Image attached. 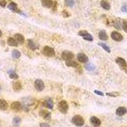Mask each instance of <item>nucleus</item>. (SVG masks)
<instances>
[{
  "mask_svg": "<svg viewBox=\"0 0 127 127\" xmlns=\"http://www.w3.org/2000/svg\"><path fill=\"white\" fill-rule=\"evenodd\" d=\"M72 123L76 127H81L85 124V120L81 116L76 115L72 118Z\"/></svg>",
  "mask_w": 127,
  "mask_h": 127,
  "instance_id": "obj_1",
  "label": "nucleus"
},
{
  "mask_svg": "<svg viewBox=\"0 0 127 127\" xmlns=\"http://www.w3.org/2000/svg\"><path fill=\"white\" fill-rule=\"evenodd\" d=\"M116 62L120 69L127 74V63L125 60L122 57H117L116 59Z\"/></svg>",
  "mask_w": 127,
  "mask_h": 127,
  "instance_id": "obj_2",
  "label": "nucleus"
},
{
  "mask_svg": "<svg viewBox=\"0 0 127 127\" xmlns=\"http://www.w3.org/2000/svg\"><path fill=\"white\" fill-rule=\"evenodd\" d=\"M42 53L45 56L48 57H54L55 54V50H54V48L50 47L48 46H46L43 48V50H42Z\"/></svg>",
  "mask_w": 127,
  "mask_h": 127,
  "instance_id": "obj_3",
  "label": "nucleus"
},
{
  "mask_svg": "<svg viewBox=\"0 0 127 127\" xmlns=\"http://www.w3.org/2000/svg\"><path fill=\"white\" fill-rule=\"evenodd\" d=\"M58 108L59 109L61 113L63 114H66L69 109V105L65 100H61L59 103Z\"/></svg>",
  "mask_w": 127,
  "mask_h": 127,
  "instance_id": "obj_4",
  "label": "nucleus"
},
{
  "mask_svg": "<svg viewBox=\"0 0 127 127\" xmlns=\"http://www.w3.org/2000/svg\"><path fill=\"white\" fill-rule=\"evenodd\" d=\"M78 34L79 36H81L85 40L88 41H92L93 37L88 31L85 30H81L78 32Z\"/></svg>",
  "mask_w": 127,
  "mask_h": 127,
  "instance_id": "obj_5",
  "label": "nucleus"
},
{
  "mask_svg": "<svg viewBox=\"0 0 127 127\" xmlns=\"http://www.w3.org/2000/svg\"><path fill=\"white\" fill-rule=\"evenodd\" d=\"M8 8L9 10H12V12L24 15V14L22 13V12H21V10L19 9V8L17 6V4H16L15 3H14V2H10V4H8Z\"/></svg>",
  "mask_w": 127,
  "mask_h": 127,
  "instance_id": "obj_6",
  "label": "nucleus"
},
{
  "mask_svg": "<svg viewBox=\"0 0 127 127\" xmlns=\"http://www.w3.org/2000/svg\"><path fill=\"white\" fill-rule=\"evenodd\" d=\"M34 87L37 91L41 92L45 89V84L42 80L38 79L35 81Z\"/></svg>",
  "mask_w": 127,
  "mask_h": 127,
  "instance_id": "obj_7",
  "label": "nucleus"
},
{
  "mask_svg": "<svg viewBox=\"0 0 127 127\" xmlns=\"http://www.w3.org/2000/svg\"><path fill=\"white\" fill-rule=\"evenodd\" d=\"M62 57L65 61H71L74 58V54L70 51H64L62 53Z\"/></svg>",
  "mask_w": 127,
  "mask_h": 127,
  "instance_id": "obj_8",
  "label": "nucleus"
},
{
  "mask_svg": "<svg viewBox=\"0 0 127 127\" xmlns=\"http://www.w3.org/2000/svg\"><path fill=\"white\" fill-rule=\"evenodd\" d=\"M40 117L43 118L45 120H50L51 118V113L46 110H41L39 112Z\"/></svg>",
  "mask_w": 127,
  "mask_h": 127,
  "instance_id": "obj_9",
  "label": "nucleus"
},
{
  "mask_svg": "<svg viewBox=\"0 0 127 127\" xmlns=\"http://www.w3.org/2000/svg\"><path fill=\"white\" fill-rule=\"evenodd\" d=\"M111 38L113 40L116 41H121L123 39V36L120 33H119L118 32L116 31H113L111 33Z\"/></svg>",
  "mask_w": 127,
  "mask_h": 127,
  "instance_id": "obj_10",
  "label": "nucleus"
},
{
  "mask_svg": "<svg viewBox=\"0 0 127 127\" xmlns=\"http://www.w3.org/2000/svg\"><path fill=\"white\" fill-rule=\"evenodd\" d=\"M11 108L15 112H19L22 109V105L20 102H13L11 104Z\"/></svg>",
  "mask_w": 127,
  "mask_h": 127,
  "instance_id": "obj_11",
  "label": "nucleus"
},
{
  "mask_svg": "<svg viewBox=\"0 0 127 127\" xmlns=\"http://www.w3.org/2000/svg\"><path fill=\"white\" fill-rule=\"evenodd\" d=\"M77 59L81 63H87L88 61V57L83 53H79L77 55Z\"/></svg>",
  "mask_w": 127,
  "mask_h": 127,
  "instance_id": "obj_12",
  "label": "nucleus"
},
{
  "mask_svg": "<svg viewBox=\"0 0 127 127\" xmlns=\"http://www.w3.org/2000/svg\"><path fill=\"white\" fill-rule=\"evenodd\" d=\"M41 2L42 6L45 8H52L54 3L53 0H41Z\"/></svg>",
  "mask_w": 127,
  "mask_h": 127,
  "instance_id": "obj_13",
  "label": "nucleus"
},
{
  "mask_svg": "<svg viewBox=\"0 0 127 127\" xmlns=\"http://www.w3.org/2000/svg\"><path fill=\"white\" fill-rule=\"evenodd\" d=\"M90 121L91 124L93 126H94V127H99V126L101 125V121H100V120L98 118H97V117H95V116H92V117L90 118Z\"/></svg>",
  "mask_w": 127,
  "mask_h": 127,
  "instance_id": "obj_14",
  "label": "nucleus"
},
{
  "mask_svg": "<svg viewBox=\"0 0 127 127\" xmlns=\"http://www.w3.org/2000/svg\"><path fill=\"white\" fill-rule=\"evenodd\" d=\"M14 38L15 40L18 42V43H20V45L24 43L25 42V38L24 36L21 34L17 33L14 35Z\"/></svg>",
  "mask_w": 127,
  "mask_h": 127,
  "instance_id": "obj_15",
  "label": "nucleus"
},
{
  "mask_svg": "<svg viewBox=\"0 0 127 127\" xmlns=\"http://www.w3.org/2000/svg\"><path fill=\"white\" fill-rule=\"evenodd\" d=\"M98 38L102 41H107L108 39V35L105 30L100 31L98 32Z\"/></svg>",
  "mask_w": 127,
  "mask_h": 127,
  "instance_id": "obj_16",
  "label": "nucleus"
},
{
  "mask_svg": "<svg viewBox=\"0 0 127 127\" xmlns=\"http://www.w3.org/2000/svg\"><path fill=\"white\" fill-rule=\"evenodd\" d=\"M116 113L118 116H123L127 113V109L124 107H120L116 109Z\"/></svg>",
  "mask_w": 127,
  "mask_h": 127,
  "instance_id": "obj_17",
  "label": "nucleus"
},
{
  "mask_svg": "<svg viewBox=\"0 0 127 127\" xmlns=\"http://www.w3.org/2000/svg\"><path fill=\"white\" fill-rule=\"evenodd\" d=\"M43 105L45 107L50 109H52L54 108V102L51 98H48V99L46 100L43 102Z\"/></svg>",
  "mask_w": 127,
  "mask_h": 127,
  "instance_id": "obj_18",
  "label": "nucleus"
},
{
  "mask_svg": "<svg viewBox=\"0 0 127 127\" xmlns=\"http://www.w3.org/2000/svg\"><path fill=\"white\" fill-rule=\"evenodd\" d=\"M28 46L29 48V49L32 51L36 50L38 48V46L36 45V43L32 39H28Z\"/></svg>",
  "mask_w": 127,
  "mask_h": 127,
  "instance_id": "obj_19",
  "label": "nucleus"
},
{
  "mask_svg": "<svg viewBox=\"0 0 127 127\" xmlns=\"http://www.w3.org/2000/svg\"><path fill=\"white\" fill-rule=\"evenodd\" d=\"M8 104L7 102L4 100H0V110L1 111H6L8 109Z\"/></svg>",
  "mask_w": 127,
  "mask_h": 127,
  "instance_id": "obj_20",
  "label": "nucleus"
},
{
  "mask_svg": "<svg viewBox=\"0 0 127 127\" xmlns=\"http://www.w3.org/2000/svg\"><path fill=\"white\" fill-rule=\"evenodd\" d=\"M100 6L103 9L105 10H109L111 8V5L108 1H105V0H102L100 1Z\"/></svg>",
  "mask_w": 127,
  "mask_h": 127,
  "instance_id": "obj_21",
  "label": "nucleus"
},
{
  "mask_svg": "<svg viewBox=\"0 0 127 127\" xmlns=\"http://www.w3.org/2000/svg\"><path fill=\"white\" fill-rule=\"evenodd\" d=\"M65 65L67 67H74L76 68L78 67V62H76V61H74L71 60V61H65Z\"/></svg>",
  "mask_w": 127,
  "mask_h": 127,
  "instance_id": "obj_22",
  "label": "nucleus"
},
{
  "mask_svg": "<svg viewBox=\"0 0 127 127\" xmlns=\"http://www.w3.org/2000/svg\"><path fill=\"white\" fill-rule=\"evenodd\" d=\"M7 43L9 46H18V42L15 40V38H8L7 40Z\"/></svg>",
  "mask_w": 127,
  "mask_h": 127,
  "instance_id": "obj_23",
  "label": "nucleus"
},
{
  "mask_svg": "<svg viewBox=\"0 0 127 127\" xmlns=\"http://www.w3.org/2000/svg\"><path fill=\"white\" fill-rule=\"evenodd\" d=\"M22 83L20 81H17V82L13 83V88L14 90V91L15 92H19L20 91V90L22 89Z\"/></svg>",
  "mask_w": 127,
  "mask_h": 127,
  "instance_id": "obj_24",
  "label": "nucleus"
},
{
  "mask_svg": "<svg viewBox=\"0 0 127 127\" xmlns=\"http://www.w3.org/2000/svg\"><path fill=\"white\" fill-rule=\"evenodd\" d=\"M98 45H99V46H101L103 49H104V50L105 51V52H107L108 54H110V53H111V49H110V47L109 46H107L106 44L103 43H100V42H99V43H98Z\"/></svg>",
  "mask_w": 127,
  "mask_h": 127,
  "instance_id": "obj_25",
  "label": "nucleus"
},
{
  "mask_svg": "<svg viewBox=\"0 0 127 127\" xmlns=\"http://www.w3.org/2000/svg\"><path fill=\"white\" fill-rule=\"evenodd\" d=\"M21 123V118L19 117H15L13 119L12 124L14 127H19V125Z\"/></svg>",
  "mask_w": 127,
  "mask_h": 127,
  "instance_id": "obj_26",
  "label": "nucleus"
},
{
  "mask_svg": "<svg viewBox=\"0 0 127 127\" xmlns=\"http://www.w3.org/2000/svg\"><path fill=\"white\" fill-rule=\"evenodd\" d=\"M20 55H21L20 52L17 50H13L12 52V56L14 59H19L20 57Z\"/></svg>",
  "mask_w": 127,
  "mask_h": 127,
  "instance_id": "obj_27",
  "label": "nucleus"
},
{
  "mask_svg": "<svg viewBox=\"0 0 127 127\" xmlns=\"http://www.w3.org/2000/svg\"><path fill=\"white\" fill-rule=\"evenodd\" d=\"M85 68L88 70V71H92L95 69V66L93 64L88 63V64H87L85 65Z\"/></svg>",
  "mask_w": 127,
  "mask_h": 127,
  "instance_id": "obj_28",
  "label": "nucleus"
},
{
  "mask_svg": "<svg viewBox=\"0 0 127 127\" xmlns=\"http://www.w3.org/2000/svg\"><path fill=\"white\" fill-rule=\"evenodd\" d=\"M74 0H65V4L69 7H72L74 5Z\"/></svg>",
  "mask_w": 127,
  "mask_h": 127,
  "instance_id": "obj_29",
  "label": "nucleus"
},
{
  "mask_svg": "<svg viewBox=\"0 0 127 127\" xmlns=\"http://www.w3.org/2000/svg\"><path fill=\"white\" fill-rule=\"evenodd\" d=\"M105 94H106V95H107V96H109V97H117L120 95V93L117 92L106 93Z\"/></svg>",
  "mask_w": 127,
  "mask_h": 127,
  "instance_id": "obj_30",
  "label": "nucleus"
},
{
  "mask_svg": "<svg viewBox=\"0 0 127 127\" xmlns=\"http://www.w3.org/2000/svg\"><path fill=\"white\" fill-rule=\"evenodd\" d=\"M9 77H10V78H11L12 79H17L19 78L18 74L15 72H14V71H12V72L9 74Z\"/></svg>",
  "mask_w": 127,
  "mask_h": 127,
  "instance_id": "obj_31",
  "label": "nucleus"
},
{
  "mask_svg": "<svg viewBox=\"0 0 127 127\" xmlns=\"http://www.w3.org/2000/svg\"><path fill=\"white\" fill-rule=\"evenodd\" d=\"M122 24H123V22L122 23L120 22V20H117V21H116V22L114 23V27H115L116 29H121V27H122Z\"/></svg>",
  "mask_w": 127,
  "mask_h": 127,
  "instance_id": "obj_32",
  "label": "nucleus"
},
{
  "mask_svg": "<svg viewBox=\"0 0 127 127\" xmlns=\"http://www.w3.org/2000/svg\"><path fill=\"white\" fill-rule=\"evenodd\" d=\"M122 28L123 29L124 31L127 33V21H125V20H123Z\"/></svg>",
  "mask_w": 127,
  "mask_h": 127,
  "instance_id": "obj_33",
  "label": "nucleus"
},
{
  "mask_svg": "<svg viewBox=\"0 0 127 127\" xmlns=\"http://www.w3.org/2000/svg\"><path fill=\"white\" fill-rule=\"evenodd\" d=\"M62 15H63V16H64V17H65V18L69 17H70V15H71L69 13V12H67L66 10H63V12H62Z\"/></svg>",
  "mask_w": 127,
  "mask_h": 127,
  "instance_id": "obj_34",
  "label": "nucleus"
},
{
  "mask_svg": "<svg viewBox=\"0 0 127 127\" xmlns=\"http://www.w3.org/2000/svg\"><path fill=\"white\" fill-rule=\"evenodd\" d=\"M6 5V1L5 0H0V6L5 7Z\"/></svg>",
  "mask_w": 127,
  "mask_h": 127,
  "instance_id": "obj_35",
  "label": "nucleus"
},
{
  "mask_svg": "<svg viewBox=\"0 0 127 127\" xmlns=\"http://www.w3.org/2000/svg\"><path fill=\"white\" fill-rule=\"evenodd\" d=\"M121 10L123 12L127 13V4H124V5H123L122 7H121Z\"/></svg>",
  "mask_w": 127,
  "mask_h": 127,
  "instance_id": "obj_36",
  "label": "nucleus"
},
{
  "mask_svg": "<svg viewBox=\"0 0 127 127\" xmlns=\"http://www.w3.org/2000/svg\"><path fill=\"white\" fill-rule=\"evenodd\" d=\"M94 92H95V94H97V95H100V96H104V94H103L102 92L99 91V90H95L94 91Z\"/></svg>",
  "mask_w": 127,
  "mask_h": 127,
  "instance_id": "obj_37",
  "label": "nucleus"
},
{
  "mask_svg": "<svg viewBox=\"0 0 127 127\" xmlns=\"http://www.w3.org/2000/svg\"><path fill=\"white\" fill-rule=\"evenodd\" d=\"M39 127H50V126L48 124V123H40V125H39Z\"/></svg>",
  "mask_w": 127,
  "mask_h": 127,
  "instance_id": "obj_38",
  "label": "nucleus"
},
{
  "mask_svg": "<svg viewBox=\"0 0 127 127\" xmlns=\"http://www.w3.org/2000/svg\"><path fill=\"white\" fill-rule=\"evenodd\" d=\"M57 5V3L56 1L54 2V5H53V6H52V8H53V10H54V11H55V10H56Z\"/></svg>",
  "mask_w": 127,
  "mask_h": 127,
  "instance_id": "obj_39",
  "label": "nucleus"
},
{
  "mask_svg": "<svg viewBox=\"0 0 127 127\" xmlns=\"http://www.w3.org/2000/svg\"><path fill=\"white\" fill-rule=\"evenodd\" d=\"M1 36H2V32H1V31L0 30V37H1Z\"/></svg>",
  "mask_w": 127,
  "mask_h": 127,
  "instance_id": "obj_40",
  "label": "nucleus"
},
{
  "mask_svg": "<svg viewBox=\"0 0 127 127\" xmlns=\"http://www.w3.org/2000/svg\"><path fill=\"white\" fill-rule=\"evenodd\" d=\"M1 90H2V88H1V85H0V94H1Z\"/></svg>",
  "mask_w": 127,
  "mask_h": 127,
  "instance_id": "obj_41",
  "label": "nucleus"
}]
</instances>
